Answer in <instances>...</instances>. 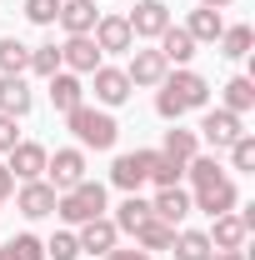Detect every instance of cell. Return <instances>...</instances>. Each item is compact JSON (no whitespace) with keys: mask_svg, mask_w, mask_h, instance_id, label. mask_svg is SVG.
<instances>
[{"mask_svg":"<svg viewBox=\"0 0 255 260\" xmlns=\"http://www.w3.org/2000/svg\"><path fill=\"white\" fill-rule=\"evenodd\" d=\"M205 95H210V85L195 75V70H180L175 80H165V90H160V100H155V110L160 115H180V110H190V105H205Z\"/></svg>","mask_w":255,"mask_h":260,"instance_id":"6da1fadb","label":"cell"},{"mask_svg":"<svg viewBox=\"0 0 255 260\" xmlns=\"http://www.w3.org/2000/svg\"><path fill=\"white\" fill-rule=\"evenodd\" d=\"M55 210H60L65 220H80V225H85V220H95L100 210H105V190H100L95 180H80V185H70V190L55 200Z\"/></svg>","mask_w":255,"mask_h":260,"instance_id":"7a4b0ae2","label":"cell"},{"mask_svg":"<svg viewBox=\"0 0 255 260\" xmlns=\"http://www.w3.org/2000/svg\"><path fill=\"white\" fill-rule=\"evenodd\" d=\"M70 130H75L85 145H95V150H110V145H115V120L100 115V110H90V105H75V110H70Z\"/></svg>","mask_w":255,"mask_h":260,"instance_id":"3957f363","label":"cell"},{"mask_svg":"<svg viewBox=\"0 0 255 260\" xmlns=\"http://www.w3.org/2000/svg\"><path fill=\"white\" fill-rule=\"evenodd\" d=\"M130 35H165V25H170V10L160 5V0H140L135 10H130Z\"/></svg>","mask_w":255,"mask_h":260,"instance_id":"277c9868","label":"cell"},{"mask_svg":"<svg viewBox=\"0 0 255 260\" xmlns=\"http://www.w3.org/2000/svg\"><path fill=\"white\" fill-rule=\"evenodd\" d=\"M150 175V150H135V155H120L115 170H110V180L120 185V190H140V180Z\"/></svg>","mask_w":255,"mask_h":260,"instance_id":"5b68a950","label":"cell"},{"mask_svg":"<svg viewBox=\"0 0 255 260\" xmlns=\"http://www.w3.org/2000/svg\"><path fill=\"white\" fill-rule=\"evenodd\" d=\"M165 65H170V60H165L160 50H135L125 80H130V85H155V80H165Z\"/></svg>","mask_w":255,"mask_h":260,"instance_id":"8992f818","label":"cell"},{"mask_svg":"<svg viewBox=\"0 0 255 260\" xmlns=\"http://www.w3.org/2000/svg\"><path fill=\"white\" fill-rule=\"evenodd\" d=\"M60 60L70 65V70H95L100 65V45L90 40V35H70L60 45Z\"/></svg>","mask_w":255,"mask_h":260,"instance_id":"52a82bcc","label":"cell"},{"mask_svg":"<svg viewBox=\"0 0 255 260\" xmlns=\"http://www.w3.org/2000/svg\"><path fill=\"white\" fill-rule=\"evenodd\" d=\"M205 140H210V145H215V150H220V145H235V140H240V135H245V130H240V120H235V115H230V110H210V115H205Z\"/></svg>","mask_w":255,"mask_h":260,"instance_id":"ba28073f","label":"cell"},{"mask_svg":"<svg viewBox=\"0 0 255 260\" xmlns=\"http://www.w3.org/2000/svg\"><path fill=\"white\" fill-rule=\"evenodd\" d=\"M55 185H40V180H30L25 190H20V215H30V220H40V215H55Z\"/></svg>","mask_w":255,"mask_h":260,"instance_id":"9c48e42d","label":"cell"},{"mask_svg":"<svg viewBox=\"0 0 255 260\" xmlns=\"http://www.w3.org/2000/svg\"><path fill=\"white\" fill-rule=\"evenodd\" d=\"M150 215H155V220H165V225L185 220V215H190V195L180 190V185H165V190H160V200L150 205Z\"/></svg>","mask_w":255,"mask_h":260,"instance_id":"30bf717a","label":"cell"},{"mask_svg":"<svg viewBox=\"0 0 255 260\" xmlns=\"http://www.w3.org/2000/svg\"><path fill=\"white\" fill-rule=\"evenodd\" d=\"M50 175H55V190H70V185H80V180H85V160H80V150H55V160H50Z\"/></svg>","mask_w":255,"mask_h":260,"instance_id":"8fae6325","label":"cell"},{"mask_svg":"<svg viewBox=\"0 0 255 260\" xmlns=\"http://www.w3.org/2000/svg\"><path fill=\"white\" fill-rule=\"evenodd\" d=\"M130 25H125V15H105V20H95V45L100 50H130Z\"/></svg>","mask_w":255,"mask_h":260,"instance_id":"7c38bea8","label":"cell"},{"mask_svg":"<svg viewBox=\"0 0 255 260\" xmlns=\"http://www.w3.org/2000/svg\"><path fill=\"white\" fill-rule=\"evenodd\" d=\"M80 250H115V220H105V215H95V220H85V235L75 240Z\"/></svg>","mask_w":255,"mask_h":260,"instance_id":"4fadbf2b","label":"cell"},{"mask_svg":"<svg viewBox=\"0 0 255 260\" xmlns=\"http://www.w3.org/2000/svg\"><path fill=\"white\" fill-rule=\"evenodd\" d=\"M5 170H10V175H20V180H35V175L45 170V150H40V145H15Z\"/></svg>","mask_w":255,"mask_h":260,"instance_id":"5bb4252c","label":"cell"},{"mask_svg":"<svg viewBox=\"0 0 255 260\" xmlns=\"http://www.w3.org/2000/svg\"><path fill=\"white\" fill-rule=\"evenodd\" d=\"M95 95L105 100V105H120V100L130 95L125 70H105V65H95Z\"/></svg>","mask_w":255,"mask_h":260,"instance_id":"9a60e30c","label":"cell"},{"mask_svg":"<svg viewBox=\"0 0 255 260\" xmlns=\"http://www.w3.org/2000/svg\"><path fill=\"white\" fill-rule=\"evenodd\" d=\"M60 20H65L70 35H90V30H95V5H90V0H65Z\"/></svg>","mask_w":255,"mask_h":260,"instance_id":"2e32d148","label":"cell"},{"mask_svg":"<svg viewBox=\"0 0 255 260\" xmlns=\"http://www.w3.org/2000/svg\"><path fill=\"white\" fill-rule=\"evenodd\" d=\"M195 205H200L205 215H225V210L235 205V190H230V180H215V185H200Z\"/></svg>","mask_w":255,"mask_h":260,"instance_id":"e0dca14e","label":"cell"},{"mask_svg":"<svg viewBox=\"0 0 255 260\" xmlns=\"http://www.w3.org/2000/svg\"><path fill=\"white\" fill-rule=\"evenodd\" d=\"M0 110H5V115H25V110H30V90H25L20 75H5V80H0Z\"/></svg>","mask_w":255,"mask_h":260,"instance_id":"ac0fdd59","label":"cell"},{"mask_svg":"<svg viewBox=\"0 0 255 260\" xmlns=\"http://www.w3.org/2000/svg\"><path fill=\"white\" fill-rule=\"evenodd\" d=\"M160 55H165V60H175V65H185V60L195 55L190 30H175V25H165V35H160Z\"/></svg>","mask_w":255,"mask_h":260,"instance_id":"d6986e66","label":"cell"},{"mask_svg":"<svg viewBox=\"0 0 255 260\" xmlns=\"http://www.w3.org/2000/svg\"><path fill=\"white\" fill-rule=\"evenodd\" d=\"M50 100H55V110H75L80 105V80L75 75H50Z\"/></svg>","mask_w":255,"mask_h":260,"instance_id":"ffe728a7","label":"cell"},{"mask_svg":"<svg viewBox=\"0 0 255 260\" xmlns=\"http://www.w3.org/2000/svg\"><path fill=\"white\" fill-rule=\"evenodd\" d=\"M180 175H185V160H170V155H155L150 150V175L145 180H155L160 190H165V185H180Z\"/></svg>","mask_w":255,"mask_h":260,"instance_id":"44dd1931","label":"cell"},{"mask_svg":"<svg viewBox=\"0 0 255 260\" xmlns=\"http://www.w3.org/2000/svg\"><path fill=\"white\" fill-rule=\"evenodd\" d=\"M240 240H245V220L240 215H215V245L220 250H240Z\"/></svg>","mask_w":255,"mask_h":260,"instance_id":"7402d4cb","label":"cell"},{"mask_svg":"<svg viewBox=\"0 0 255 260\" xmlns=\"http://www.w3.org/2000/svg\"><path fill=\"white\" fill-rule=\"evenodd\" d=\"M170 245H175V260H210V235H200V230H185Z\"/></svg>","mask_w":255,"mask_h":260,"instance_id":"603a6c76","label":"cell"},{"mask_svg":"<svg viewBox=\"0 0 255 260\" xmlns=\"http://www.w3.org/2000/svg\"><path fill=\"white\" fill-rule=\"evenodd\" d=\"M135 240H140V245H145V250H165V245H170V240H175V230L165 225V220H155V215H150V220H145V225L135 230Z\"/></svg>","mask_w":255,"mask_h":260,"instance_id":"cb8c5ba5","label":"cell"},{"mask_svg":"<svg viewBox=\"0 0 255 260\" xmlns=\"http://www.w3.org/2000/svg\"><path fill=\"white\" fill-rule=\"evenodd\" d=\"M40 255H45V245L35 235H15V240L0 245V260H40Z\"/></svg>","mask_w":255,"mask_h":260,"instance_id":"d4e9b609","label":"cell"},{"mask_svg":"<svg viewBox=\"0 0 255 260\" xmlns=\"http://www.w3.org/2000/svg\"><path fill=\"white\" fill-rule=\"evenodd\" d=\"M185 30H190V40H220V15L205 5V10H195V15H190Z\"/></svg>","mask_w":255,"mask_h":260,"instance_id":"484cf974","label":"cell"},{"mask_svg":"<svg viewBox=\"0 0 255 260\" xmlns=\"http://www.w3.org/2000/svg\"><path fill=\"white\" fill-rule=\"evenodd\" d=\"M145 220H150V205L140 195H130L125 205H120V215H115V230H140Z\"/></svg>","mask_w":255,"mask_h":260,"instance_id":"4316f807","label":"cell"},{"mask_svg":"<svg viewBox=\"0 0 255 260\" xmlns=\"http://www.w3.org/2000/svg\"><path fill=\"white\" fill-rule=\"evenodd\" d=\"M25 65H30V50H25L20 40H0V70H5V75H20Z\"/></svg>","mask_w":255,"mask_h":260,"instance_id":"83f0119b","label":"cell"},{"mask_svg":"<svg viewBox=\"0 0 255 260\" xmlns=\"http://www.w3.org/2000/svg\"><path fill=\"white\" fill-rule=\"evenodd\" d=\"M225 105H230V115H240V110H250V105H255V85L245 80V75L225 85Z\"/></svg>","mask_w":255,"mask_h":260,"instance_id":"f1b7e54d","label":"cell"},{"mask_svg":"<svg viewBox=\"0 0 255 260\" xmlns=\"http://www.w3.org/2000/svg\"><path fill=\"white\" fill-rule=\"evenodd\" d=\"M165 155H170V160H190L195 155V135L190 130H170V135H165Z\"/></svg>","mask_w":255,"mask_h":260,"instance_id":"f546056e","label":"cell"},{"mask_svg":"<svg viewBox=\"0 0 255 260\" xmlns=\"http://www.w3.org/2000/svg\"><path fill=\"white\" fill-rule=\"evenodd\" d=\"M30 70H35V75H55V70H60V45H40V50H30Z\"/></svg>","mask_w":255,"mask_h":260,"instance_id":"4dcf8cb0","label":"cell"},{"mask_svg":"<svg viewBox=\"0 0 255 260\" xmlns=\"http://www.w3.org/2000/svg\"><path fill=\"white\" fill-rule=\"evenodd\" d=\"M190 180H195V190H200V185H215V180H225L220 165H215V155H200V160H190Z\"/></svg>","mask_w":255,"mask_h":260,"instance_id":"1f68e13d","label":"cell"},{"mask_svg":"<svg viewBox=\"0 0 255 260\" xmlns=\"http://www.w3.org/2000/svg\"><path fill=\"white\" fill-rule=\"evenodd\" d=\"M25 15H30L35 25H50L60 15V0H25Z\"/></svg>","mask_w":255,"mask_h":260,"instance_id":"d6a6232c","label":"cell"},{"mask_svg":"<svg viewBox=\"0 0 255 260\" xmlns=\"http://www.w3.org/2000/svg\"><path fill=\"white\" fill-rule=\"evenodd\" d=\"M225 55H250V25L225 30Z\"/></svg>","mask_w":255,"mask_h":260,"instance_id":"836d02e7","label":"cell"},{"mask_svg":"<svg viewBox=\"0 0 255 260\" xmlns=\"http://www.w3.org/2000/svg\"><path fill=\"white\" fill-rule=\"evenodd\" d=\"M230 155H235V170H250V165H255V140H250V135H240V140L230 145Z\"/></svg>","mask_w":255,"mask_h":260,"instance_id":"e575fe53","label":"cell"},{"mask_svg":"<svg viewBox=\"0 0 255 260\" xmlns=\"http://www.w3.org/2000/svg\"><path fill=\"white\" fill-rule=\"evenodd\" d=\"M45 250H50L55 260H75V255H80V245H75V235H55V240H50Z\"/></svg>","mask_w":255,"mask_h":260,"instance_id":"d590c367","label":"cell"},{"mask_svg":"<svg viewBox=\"0 0 255 260\" xmlns=\"http://www.w3.org/2000/svg\"><path fill=\"white\" fill-rule=\"evenodd\" d=\"M0 150H15V115H0Z\"/></svg>","mask_w":255,"mask_h":260,"instance_id":"8d00e7d4","label":"cell"},{"mask_svg":"<svg viewBox=\"0 0 255 260\" xmlns=\"http://www.w3.org/2000/svg\"><path fill=\"white\" fill-rule=\"evenodd\" d=\"M105 260H150L145 250H105Z\"/></svg>","mask_w":255,"mask_h":260,"instance_id":"74e56055","label":"cell"},{"mask_svg":"<svg viewBox=\"0 0 255 260\" xmlns=\"http://www.w3.org/2000/svg\"><path fill=\"white\" fill-rule=\"evenodd\" d=\"M10 185H15V175H10V170H5V165H0V200H5V195H10Z\"/></svg>","mask_w":255,"mask_h":260,"instance_id":"f35d334b","label":"cell"},{"mask_svg":"<svg viewBox=\"0 0 255 260\" xmlns=\"http://www.w3.org/2000/svg\"><path fill=\"white\" fill-rule=\"evenodd\" d=\"M215 260H245V255H240V250H220Z\"/></svg>","mask_w":255,"mask_h":260,"instance_id":"ab89813d","label":"cell"},{"mask_svg":"<svg viewBox=\"0 0 255 260\" xmlns=\"http://www.w3.org/2000/svg\"><path fill=\"white\" fill-rule=\"evenodd\" d=\"M205 5H210V10H215V5H230V0H205Z\"/></svg>","mask_w":255,"mask_h":260,"instance_id":"60d3db41","label":"cell"}]
</instances>
